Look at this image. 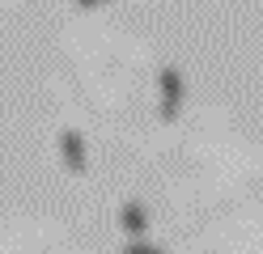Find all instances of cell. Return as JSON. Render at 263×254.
I'll return each instance as SVG.
<instances>
[{
  "label": "cell",
  "mask_w": 263,
  "mask_h": 254,
  "mask_svg": "<svg viewBox=\"0 0 263 254\" xmlns=\"http://www.w3.org/2000/svg\"><path fill=\"white\" fill-rule=\"evenodd\" d=\"M60 152H64V161H68V169H85V144H81L77 131L60 135Z\"/></svg>",
  "instance_id": "6da1fadb"
},
{
  "label": "cell",
  "mask_w": 263,
  "mask_h": 254,
  "mask_svg": "<svg viewBox=\"0 0 263 254\" xmlns=\"http://www.w3.org/2000/svg\"><path fill=\"white\" fill-rule=\"evenodd\" d=\"M123 229H127V233H140V229H144V212L127 203V208H123Z\"/></svg>",
  "instance_id": "7a4b0ae2"
},
{
  "label": "cell",
  "mask_w": 263,
  "mask_h": 254,
  "mask_svg": "<svg viewBox=\"0 0 263 254\" xmlns=\"http://www.w3.org/2000/svg\"><path fill=\"white\" fill-rule=\"evenodd\" d=\"M123 254H166V250H157V246H127Z\"/></svg>",
  "instance_id": "3957f363"
}]
</instances>
